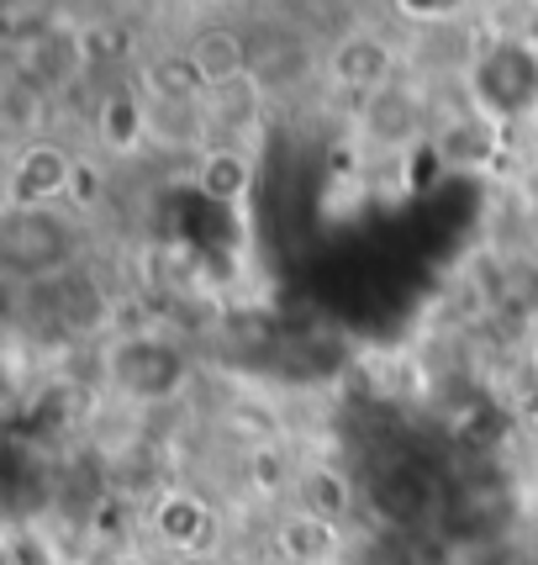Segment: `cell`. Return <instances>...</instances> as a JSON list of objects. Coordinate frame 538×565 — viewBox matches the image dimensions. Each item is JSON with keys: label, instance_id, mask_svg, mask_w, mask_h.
Masks as SVG:
<instances>
[{"label": "cell", "instance_id": "obj_5", "mask_svg": "<svg viewBox=\"0 0 538 565\" xmlns=\"http://www.w3.org/2000/svg\"><path fill=\"white\" fill-rule=\"evenodd\" d=\"M69 174H74V159L64 148L32 143L22 159H17L11 196H17V206H49L53 196H69Z\"/></svg>", "mask_w": 538, "mask_h": 565}, {"label": "cell", "instance_id": "obj_14", "mask_svg": "<svg viewBox=\"0 0 538 565\" xmlns=\"http://www.w3.org/2000/svg\"><path fill=\"white\" fill-rule=\"evenodd\" d=\"M286 550H291L295 561H306V565H322L333 550H338V529L327 523V518H312V513H301L286 529Z\"/></svg>", "mask_w": 538, "mask_h": 565}, {"label": "cell", "instance_id": "obj_12", "mask_svg": "<svg viewBox=\"0 0 538 565\" xmlns=\"http://www.w3.org/2000/svg\"><path fill=\"white\" fill-rule=\"evenodd\" d=\"M248 180H254V164H248L244 148L217 143L206 159H201V191L212 201H244Z\"/></svg>", "mask_w": 538, "mask_h": 565}, {"label": "cell", "instance_id": "obj_15", "mask_svg": "<svg viewBox=\"0 0 538 565\" xmlns=\"http://www.w3.org/2000/svg\"><path fill=\"white\" fill-rule=\"evenodd\" d=\"M106 196V174L96 170V164H74V174H69V201L74 206H96V201Z\"/></svg>", "mask_w": 538, "mask_h": 565}, {"label": "cell", "instance_id": "obj_1", "mask_svg": "<svg viewBox=\"0 0 538 565\" xmlns=\"http://www.w3.org/2000/svg\"><path fill=\"white\" fill-rule=\"evenodd\" d=\"M74 254H79V227L49 206H17L0 222V259H6V275L17 280L43 286L53 275H69Z\"/></svg>", "mask_w": 538, "mask_h": 565}, {"label": "cell", "instance_id": "obj_3", "mask_svg": "<svg viewBox=\"0 0 538 565\" xmlns=\"http://www.w3.org/2000/svg\"><path fill=\"white\" fill-rule=\"evenodd\" d=\"M475 85V100L486 117H523L538 100V53L528 43H496V49L481 53V64L470 74Z\"/></svg>", "mask_w": 538, "mask_h": 565}, {"label": "cell", "instance_id": "obj_10", "mask_svg": "<svg viewBox=\"0 0 538 565\" xmlns=\"http://www.w3.org/2000/svg\"><path fill=\"white\" fill-rule=\"evenodd\" d=\"M153 529H159V540L170 550H201L212 540V508L191 492H170L159 497V508H153Z\"/></svg>", "mask_w": 538, "mask_h": 565}, {"label": "cell", "instance_id": "obj_11", "mask_svg": "<svg viewBox=\"0 0 538 565\" xmlns=\"http://www.w3.org/2000/svg\"><path fill=\"white\" fill-rule=\"evenodd\" d=\"M96 138L111 148V153H132V148L148 138L143 100L132 96V90H111V96L100 100V111H96Z\"/></svg>", "mask_w": 538, "mask_h": 565}, {"label": "cell", "instance_id": "obj_16", "mask_svg": "<svg viewBox=\"0 0 538 565\" xmlns=\"http://www.w3.org/2000/svg\"><path fill=\"white\" fill-rule=\"evenodd\" d=\"M407 17H422V22H433V17H454V6L460 0H396Z\"/></svg>", "mask_w": 538, "mask_h": 565}, {"label": "cell", "instance_id": "obj_4", "mask_svg": "<svg viewBox=\"0 0 538 565\" xmlns=\"http://www.w3.org/2000/svg\"><path fill=\"white\" fill-rule=\"evenodd\" d=\"M359 127H365L369 143H380V148H407V143H417V132H422V100H417L407 85H396V79H391L386 90L365 96Z\"/></svg>", "mask_w": 538, "mask_h": 565}, {"label": "cell", "instance_id": "obj_13", "mask_svg": "<svg viewBox=\"0 0 538 565\" xmlns=\"http://www.w3.org/2000/svg\"><path fill=\"white\" fill-rule=\"evenodd\" d=\"M491 296L513 318H538V259H507L491 280Z\"/></svg>", "mask_w": 538, "mask_h": 565}, {"label": "cell", "instance_id": "obj_2", "mask_svg": "<svg viewBox=\"0 0 538 565\" xmlns=\"http://www.w3.org/2000/svg\"><path fill=\"white\" fill-rule=\"evenodd\" d=\"M106 375L111 386L132 402H170L185 392L191 381V360L170 344V339H153V333H132L122 344H111L106 354Z\"/></svg>", "mask_w": 538, "mask_h": 565}, {"label": "cell", "instance_id": "obj_18", "mask_svg": "<svg viewBox=\"0 0 538 565\" xmlns=\"http://www.w3.org/2000/svg\"><path fill=\"white\" fill-rule=\"evenodd\" d=\"M111 565H148V561H138V555H132V561H127V555H122V561H111Z\"/></svg>", "mask_w": 538, "mask_h": 565}, {"label": "cell", "instance_id": "obj_8", "mask_svg": "<svg viewBox=\"0 0 538 565\" xmlns=\"http://www.w3.org/2000/svg\"><path fill=\"white\" fill-rule=\"evenodd\" d=\"M185 58H191V70L201 74V85H206V90H227V85H238V79L254 70V49H248L233 26H212V32H201Z\"/></svg>", "mask_w": 538, "mask_h": 565}, {"label": "cell", "instance_id": "obj_9", "mask_svg": "<svg viewBox=\"0 0 538 565\" xmlns=\"http://www.w3.org/2000/svg\"><path fill=\"white\" fill-rule=\"evenodd\" d=\"M496 117H470V122H454L443 127L439 138H433V153H439L443 170H486L491 159H496Z\"/></svg>", "mask_w": 538, "mask_h": 565}, {"label": "cell", "instance_id": "obj_17", "mask_svg": "<svg viewBox=\"0 0 538 565\" xmlns=\"http://www.w3.org/2000/svg\"><path fill=\"white\" fill-rule=\"evenodd\" d=\"M528 227H534V238H538V191H534V201H528Z\"/></svg>", "mask_w": 538, "mask_h": 565}, {"label": "cell", "instance_id": "obj_6", "mask_svg": "<svg viewBox=\"0 0 538 565\" xmlns=\"http://www.w3.org/2000/svg\"><path fill=\"white\" fill-rule=\"evenodd\" d=\"M327 70H333V79H338L343 90L375 96V90L391 85V49L380 38H369V32H354V38H343L338 49H333Z\"/></svg>", "mask_w": 538, "mask_h": 565}, {"label": "cell", "instance_id": "obj_7", "mask_svg": "<svg viewBox=\"0 0 538 565\" xmlns=\"http://www.w3.org/2000/svg\"><path fill=\"white\" fill-rule=\"evenodd\" d=\"M37 296L49 301V318L58 322L64 333H90V328H100V318H106V296H100V286L79 270L43 280Z\"/></svg>", "mask_w": 538, "mask_h": 565}]
</instances>
